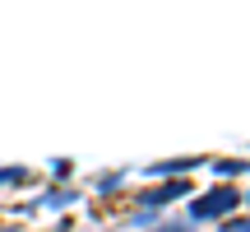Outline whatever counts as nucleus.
I'll list each match as a JSON object with an SVG mask.
<instances>
[{
    "label": "nucleus",
    "instance_id": "20e7f679",
    "mask_svg": "<svg viewBox=\"0 0 250 232\" xmlns=\"http://www.w3.org/2000/svg\"><path fill=\"white\" fill-rule=\"evenodd\" d=\"M0 232H19V228H0Z\"/></svg>",
    "mask_w": 250,
    "mask_h": 232
},
{
    "label": "nucleus",
    "instance_id": "f257e3e1",
    "mask_svg": "<svg viewBox=\"0 0 250 232\" xmlns=\"http://www.w3.org/2000/svg\"><path fill=\"white\" fill-rule=\"evenodd\" d=\"M232 205H236V195H232V190H223V195H208V200H199V205H195V214H199V218H208V214H227Z\"/></svg>",
    "mask_w": 250,
    "mask_h": 232
},
{
    "label": "nucleus",
    "instance_id": "7ed1b4c3",
    "mask_svg": "<svg viewBox=\"0 0 250 232\" xmlns=\"http://www.w3.org/2000/svg\"><path fill=\"white\" fill-rule=\"evenodd\" d=\"M162 232H181V228H162Z\"/></svg>",
    "mask_w": 250,
    "mask_h": 232
},
{
    "label": "nucleus",
    "instance_id": "f03ea898",
    "mask_svg": "<svg viewBox=\"0 0 250 232\" xmlns=\"http://www.w3.org/2000/svg\"><path fill=\"white\" fill-rule=\"evenodd\" d=\"M19 181H28L23 167H5V172H0V186H19Z\"/></svg>",
    "mask_w": 250,
    "mask_h": 232
},
{
    "label": "nucleus",
    "instance_id": "39448f33",
    "mask_svg": "<svg viewBox=\"0 0 250 232\" xmlns=\"http://www.w3.org/2000/svg\"><path fill=\"white\" fill-rule=\"evenodd\" d=\"M56 232H65V228H56Z\"/></svg>",
    "mask_w": 250,
    "mask_h": 232
}]
</instances>
